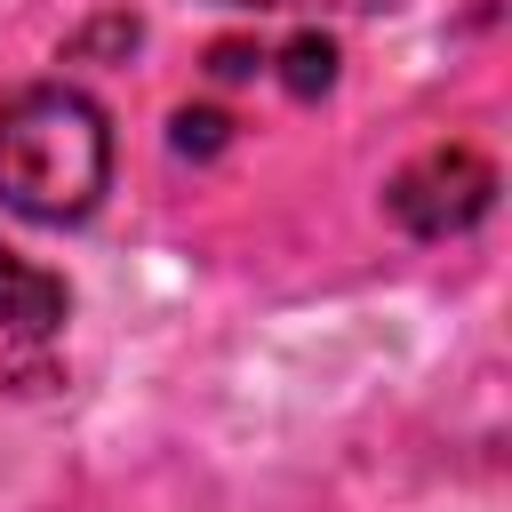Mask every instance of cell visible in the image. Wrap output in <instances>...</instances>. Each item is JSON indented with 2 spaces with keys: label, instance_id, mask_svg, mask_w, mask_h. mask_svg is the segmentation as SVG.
Wrapping results in <instances>:
<instances>
[{
  "label": "cell",
  "instance_id": "52a82bcc",
  "mask_svg": "<svg viewBox=\"0 0 512 512\" xmlns=\"http://www.w3.org/2000/svg\"><path fill=\"white\" fill-rule=\"evenodd\" d=\"M224 8H256V16H272V8H384V0H224Z\"/></svg>",
  "mask_w": 512,
  "mask_h": 512
},
{
  "label": "cell",
  "instance_id": "5b68a950",
  "mask_svg": "<svg viewBox=\"0 0 512 512\" xmlns=\"http://www.w3.org/2000/svg\"><path fill=\"white\" fill-rule=\"evenodd\" d=\"M56 384V360L40 336H0V392H40Z\"/></svg>",
  "mask_w": 512,
  "mask_h": 512
},
{
  "label": "cell",
  "instance_id": "6da1fadb",
  "mask_svg": "<svg viewBox=\"0 0 512 512\" xmlns=\"http://www.w3.org/2000/svg\"><path fill=\"white\" fill-rule=\"evenodd\" d=\"M112 184V128L80 88H24L0 104V208L80 224Z\"/></svg>",
  "mask_w": 512,
  "mask_h": 512
},
{
  "label": "cell",
  "instance_id": "3957f363",
  "mask_svg": "<svg viewBox=\"0 0 512 512\" xmlns=\"http://www.w3.org/2000/svg\"><path fill=\"white\" fill-rule=\"evenodd\" d=\"M64 312H72V288L48 272V264H32V256H16L8 240H0V336H56L64 328Z\"/></svg>",
  "mask_w": 512,
  "mask_h": 512
},
{
  "label": "cell",
  "instance_id": "277c9868",
  "mask_svg": "<svg viewBox=\"0 0 512 512\" xmlns=\"http://www.w3.org/2000/svg\"><path fill=\"white\" fill-rule=\"evenodd\" d=\"M280 80H288L296 96H328V88H336V48H328L320 32H296V40L280 48Z\"/></svg>",
  "mask_w": 512,
  "mask_h": 512
},
{
  "label": "cell",
  "instance_id": "8992f818",
  "mask_svg": "<svg viewBox=\"0 0 512 512\" xmlns=\"http://www.w3.org/2000/svg\"><path fill=\"white\" fill-rule=\"evenodd\" d=\"M224 144V112H176V152H216Z\"/></svg>",
  "mask_w": 512,
  "mask_h": 512
},
{
  "label": "cell",
  "instance_id": "7a4b0ae2",
  "mask_svg": "<svg viewBox=\"0 0 512 512\" xmlns=\"http://www.w3.org/2000/svg\"><path fill=\"white\" fill-rule=\"evenodd\" d=\"M384 208H392V224L416 232V240L472 232V224L496 208V168H488V152H472V144H432V152H416V160L384 184Z\"/></svg>",
  "mask_w": 512,
  "mask_h": 512
}]
</instances>
